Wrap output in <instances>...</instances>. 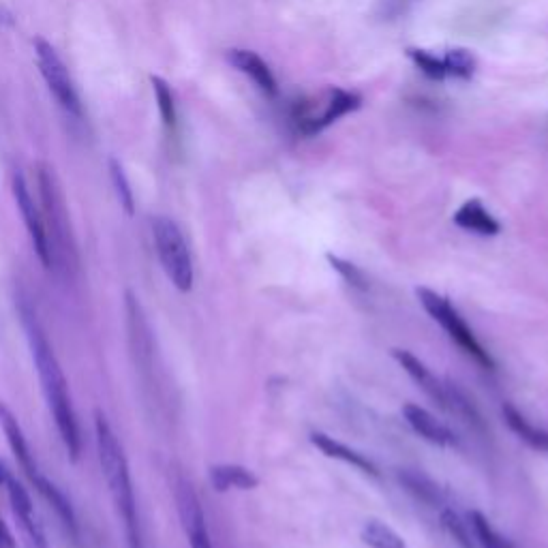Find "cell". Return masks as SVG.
I'll return each instance as SVG.
<instances>
[{
  "instance_id": "cell-1",
  "label": "cell",
  "mask_w": 548,
  "mask_h": 548,
  "mask_svg": "<svg viewBox=\"0 0 548 548\" xmlns=\"http://www.w3.org/2000/svg\"><path fill=\"white\" fill-rule=\"evenodd\" d=\"M22 317H24V326H26L30 354H33V360H35L41 390L45 394V401H48L50 414L54 416L56 429H58L60 439H63V444L71 456V461H78L82 454V437H80L78 418H75V411L71 405L65 373H63V369H60V362L54 354V349H52L48 337H45V332L35 319V315L24 309Z\"/></svg>"
},
{
  "instance_id": "cell-2",
  "label": "cell",
  "mask_w": 548,
  "mask_h": 548,
  "mask_svg": "<svg viewBox=\"0 0 548 548\" xmlns=\"http://www.w3.org/2000/svg\"><path fill=\"white\" fill-rule=\"evenodd\" d=\"M95 435H97V452L103 478L108 482L110 497L116 506V512L123 519L129 548H144L140 534V519H137V504L133 493V482L129 474V463L112 424L105 418L103 411L95 414Z\"/></svg>"
},
{
  "instance_id": "cell-3",
  "label": "cell",
  "mask_w": 548,
  "mask_h": 548,
  "mask_svg": "<svg viewBox=\"0 0 548 548\" xmlns=\"http://www.w3.org/2000/svg\"><path fill=\"white\" fill-rule=\"evenodd\" d=\"M35 172L41 200V219L52 253V270L73 274L78 270V247H75V236L63 185H60L58 174L50 163L39 161Z\"/></svg>"
},
{
  "instance_id": "cell-4",
  "label": "cell",
  "mask_w": 548,
  "mask_h": 548,
  "mask_svg": "<svg viewBox=\"0 0 548 548\" xmlns=\"http://www.w3.org/2000/svg\"><path fill=\"white\" fill-rule=\"evenodd\" d=\"M152 238H155V249L159 262L167 274V279L178 292L187 294L193 289V260L187 247V240L182 236L180 227L170 217L152 219Z\"/></svg>"
},
{
  "instance_id": "cell-5",
  "label": "cell",
  "mask_w": 548,
  "mask_h": 548,
  "mask_svg": "<svg viewBox=\"0 0 548 548\" xmlns=\"http://www.w3.org/2000/svg\"><path fill=\"white\" fill-rule=\"evenodd\" d=\"M416 294H418V300L424 307V311L429 313L435 322L446 330L448 337L456 345H459L469 358H474L484 369H495V362H493L491 354L480 345L476 334L471 332V328L467 326L461 313L452 307V302L446 296L433 292V289H429V287H418Z\"/></svg>"
},
{
  "instance_id": "cell-6",
  "label": "cell",
  "mask_w": 548,
  "mask_h": 548,
  "mask_svg": "<svg viewBox=\"0 0 548 548\" xmlns=\"http://www.w3.org/2000/svg\"><path fill=\"white\" fill-rule=\"evenodd\" d=\"M35 54H37V65H39L43 80H45V84H48V90L54 95L60 108H63L73 118H82L84 110H82L78 88H75L65 60L58 56L54 45L50 41H45L43 37H37L35 39Z\"/></svg>"
},
{
  "instance_id": "cell-7",
  "label": "cell",
  "mask_w": 548,
  "mask_h": 548,
  "mask_svg": "<svg viewBox=\"0 0 548 548\" xmlns=\"http://www.w3.org/2000/svg\"><path fill=\"white\" fill-rule=\"evenodd\" d=\"M11 189H13L15 204H18V210L22 212L26 232L30 236V242H33V249L39 257V262L43 264L45 270H52V253H50V245H48V236H45L41 208L35 204V197H33V193H30L28 182L20 170L13 172Z\"/></svg>"
},
{
  "instance_id": "cell-8",
  "label": "cell",
  "mask_w": 548,
  "mask_h": 548,
  "mask_svg": "<svg viewBox=\"0 0 548 548\" xmlns=\"http://www.w3.org/2000/svg\"><path fill=\"white\" fill-rule=\"evenodd\" d=\"M176 501H178L180 521H182V525H185L191 548H212L208 527H206V516L200 506V499H197L193 486L187 480L178 482Z\"/></svg>"
},
{
  "instance_id": "cell-9",
  "label": "cell",
  "mask_w": 548,
  "mask_h": 548,
  "mask_svg": "<svg viewBox=\"0 0 548 548\" xmlns=\"http://www.w3.org/2000/svg\"><path fill=\"white\" fill-rule=\"evenodd\" d=\"M5 489H7V495H9V501H11L15 519L20 521V527L24 531V536H26L28 548H50L48 540H45L43 527L37 521V514H35V508H33V499H30V495L26 493L24 486L18 480H15L13 476H9Z\"/></svg>"
},
{
  "instance_id": "cell-10",
  "label": "cell",
  "mask_w": 548,
  "mask_h": 548,
  "mask_svg": "<svg viewBox=\"0 0 548 548\" xmlns=\"http://www.w3.org/2000/svg\"><path fill=\"white\" fill-rule=\"evenodd\" d=\"M360 97L354 93H347V90L341 88H330L324 95V101L317 103L319 105V114L313 116L311 123L302 129V135H315L322 133L326 127L349 112H356L360 108Z\"/></svg>"
},
{
  "instance_id": "cell-11",
  "label": "cell",
  "mask_w": 548,
  "mask_h": 548,
  "mask_svg": "<svg viewBox=\"0 0 548 548\" xmlns=\"http://www.w3.org/2000/svg\"><path fill=\"white\" fill-rule=\"evenodd\" d=\"M403 418L407 424L414 429L422 439L429 441V444L441 446V448H454L456 446V435L448 429L444 422H439L431 411H426L420 405L407 403L403 405Z\"/></svg>"
},
{
  "instance_id": "cell-12",
  "label": "cell",
  "mask_w": 548,
  "mask_h": 548,
  "mask_svg": "<svg viewBox=\"0 0 548 548\" xmlns=\"http://www.w3.org/2000/svg\"><path fill=\"white\" fill-rule=\"evenodd\" d=\"M227 63H230L234 69H238L240 73H245L247 78L257 88H260L266 97H270V99L277 97V93H279L277 80H274V75L262 56H257L251 50L234 48V50H227Z\"/></svg>"
},
{
  "instance_id": "cell-13",
  "label": "cell",
  "mask_w": 548,
  "mask_h": 548,
  "mask_svg": "<svg viewBox=\"0 0 548 548\" xmlns=\"http://www.w3.org/2000/svg\"><path fill=\"white\" fill-rule=\"evenodd\" d=\"M0 426H3V431L7 435V444H9L11 452L15 454V459H18V463L22 465L24 474L30 478V482H35L41 476L39 465L35 461V454L28 446L18 418H15V414L5 403H0Z\"/></svg>"
},
{
  "instance_id": "cell-14",
  "label": "cell",
  "mask_w": 548,
  "mask_h": 548,
  "mask_svg": "<svg viewBox=\"0 0 548 548\" xmlns=\"http://www.w3.org/2000/svg\"><path fill=\"white\" fill-rule=\"evenodd\" d=\"M392 356L405 369V373L422 388L426 397L435 401L441 409H446V384L437 379V375H433L420 358L407 352V349H392Z\"/></svg>"
},
{
  "instance_id": "cell-15",
  "label": "cell",
  "mask_w": 548,
  "mask_h": 548,
  "mask_svg": "<svg viewBox=\"0 0 548 548\" xmlns=\"http://www.w3.org/2000/svg\"><path fill=\"white\" fill-rule=\"evenodd\" d=\"M454 223L465 232H474L478 236H497L501 232L499 221L484 208L480 200L465 202L454 215Z\"/></svg>"
},
{
  "instance_id": "cell-16",
  "label": "cell",
  "mask_w": 548,
  "mask_h": 548,
  "mask_svg": "<svg viewBox=\"0 0 548 548\" xmlns=\"http://www.w3.org/2000/svg\"><path fill=\"white\" fill-rule=\"evenodd\" d=\"M311 444L317 448V450H322L328 459H337V461H343L347 465H352L360 471H364V474H371V476H379V471L377 467L373 465V461H369L367 456L360 454L358 450L354 448H349L345 444H341V441H337L334 437L326 435V433H313L311 435Z\"/></svg>"
},
{
  "instance_id": "cell-17",
  "label": "cell",
  "mask_w": 548,
  "mask_h": 548,
  "mask_svg": "<svg viewBox=\"0 0 548 548\" xmlns=\"http://www.w3.org/2000/svg\"><path fill=\"white\" fill-rule=\"evenodd\" d=\"M35 489L39 491V495L48 501V506L56 512L58 516V521L63 523V527L67 529V534L73 538V540H78L80 536V531H78V519H75V512H73V506H71V501L65 497V493L58 489V486L48 480L45 476H39L35 482Z\"/></svg>"
},
{
  "instance_id": "cell-18",
  "label": "cell",
  "mask_w": 548,
  "mask_h": 548,
  "mask_svg": "<svg viewBox=\"0 0 548 548\" xmlns=\"http://www.w3.org/2000/svg\"><path fill=\"white\" fill-rule=\"evenodd\" d=\"M210 484L212 489L219 493L227 491H253L260 484V478H257L251 469L242 467V465H215L210 467Z\"/></svg>"
},
{
  "instance_id": "cell-19",
  "label": "cell",
  "mask_w": 548,
  "mask_h": 548,
  "mask_svg": "<svg viewBox=\"0 0 548 548\" xmlns=\"http://www.w3.org/2000/svg\"><path fill=\"white\" fill-rule=\"evenodd\" d=\"M501 414H504L508 429L519 437L523 444H527L529 448H534L538 452H548V433L531 424L512 403H506L504 407H501Z\"/></svg>"
},
{
  "instance_id": "cell-20",
  "label": "cell",
  "mask_w": 548,
  "mask_h": 548,
  "mask_svg": "<svg viewBox=\"0 0 548 548\" xmlns=\"http://www.w3.org/2000/svg\"><path fill=\"white\" fill-rule=\"evenodd\" d=\"M399 482L416 499L424 501V504H429V506L439 504V499H441L439 486L429 476L420 474V471H416V469H401L399 471Z\"/></svg>"
},
{
  "instance_id": "cell-21",
  "label": "cell",
  "mask_w": 548,
  "mask_h": 548,
  "mask_svg": "<svg viewBox=\"0 0 548 548\" xmlns=\"http://www.w3.org/2000/svg\"><path fill=\"white\" fill-rule=\"evenodd\" d=\"M150 84H152V90H155V99L159 105L163 125L167 131L174 133L178 127V112H176V99L172 93V86L163 78H159V75H150Z\"/></svg>"
},
{
  "instance_id": "cell-22",
  "label": "cell",
  "mask_w": 548,
  "mask_h": 548,
  "mask_svg": "<svg viewBox=\"0 0 548 548\" xmlns=\"http://www.w3.org/2000/svg\"><path fill=\"white\" fill-rule=\"evenodd\" d=\"M362 542L369 548H405V540L382 521H367L362 527Z\"/></svg>"
},
{
  "instance_id": "cell-23",
  "label": "cell",
  "mask_w": 548,
  "mask_h": 548,
  "mask_svg": "<svg viewBox=\"0 0 548 548\" xmlns=\"http://www.w3.org/2000/svg\"><path fill=\"white\" fill-rule=\"evenodd\" d=\"M469 523H471V529H474L478 542L482 544V548H514L512 542L501 536L482 512H478V510L469 512Z\"/></svg>"
},
{
  "instance_id": "cell-24",
  "label": "cell",
  "mask_w": 548,
  "mask_h": 548,
  "mask_svg": "<svg viewBox=\"0 0 548 548\" xmlns=\"http://www.w3.org/2000/svg\"><path fill=\"white\" fill-rule=\"evenodd\" d=\"M110 178H112V185H114V191L118 195L120 206L125 208V212L129 217H133V212H135L133 189H131V182H129V176L125 172L123 163H120L116 157H110Z\"/></svg>"
},
{
  "instance_id": "cell-25",
  "label": "cell",
  "mask_w": 548,
  "mask_h": 548,
  "mask_svg": "<svg viewBox=\"0 0 548 548\" xmlns=\"http://www.w3.org/2000/svg\"><path fill=\"white\" fill-rule=\"evenodd\" d=\"M444 65H446L448 75H452V78L469 80L476 71V58L471 56L467 50H450L444 56Z\"/></svg>"
},
{
  "instance_id": "cell-26",
  "label": "cell",
  "mask_w": 548,
  "mask_h": 548,
  "mask_svg": "<svg viewBox=\"0 0 548 548\" xmlns=\"http://www.w3.org/2000/svg\"><path fill=\"white\" fill-rule=\"evenodd\" d=\"M409 56L411 60H414V63L418 65V69L424 73V75H429V78L433 80H444L448 78V71H446V65H444V58H437L429 52H424V50H409Z\"/></svg>"
},
{
  "instance_id": "cell-27",
  "label": "cell",
  "mask_w": 548,
  "mask_h": 548,
  "mask_svg": "<svg viewBox=\"0 0 548 548\" xmlns=\"http://www.w3.org/2000/svg\"><path fill=\"white\" fill-rule=\"evenodd\" d=\"M441 525L446 527L448 534L454 538V542L459 544L461 548H476L474 542H471L467 525L459 519V514H456L454 510H444V512H441Z\"/></svg>"
},
{
  "instance_id": "cell-28",
  "label": "cell",
  "mask_w": 548,
  "mask_h": 548,
  "mask_svg": "<svg viewBox=\"0 0 548 548\" xmlns=\"http://www.w3.org/2000/svg\"><path fill=\"white\" fill-rule=\"evenodd\" d=\"M328 262H330V266H332L334 270H337V272L341 274V277H343L349 285L356 287V289H360V292H367L369 283H367V279H364V272H362L358 266H354L352 262L341 260V257H337V255H328Z\"/></svg>"
},
{
  "instance_id": "cell-29",
  "label": "cell",
  "mask_w": 548,
  "mask_h": 548,
  "mask_svg": "<svg viewBox=\"0 0 548 548\" xmlns=\"http://www.w3.org/2000/svg\"><path fill=\"white\" fill-rule=\"evenodd\" d=\"M0 548H15L13 534L9 531V527L5 525L3 516H0Z\"/></svg>"
},
{
  "instance_id": "cell-30",
  "label": "cell",
  "mask_w": 548,
  "mask_h": 548,
  "mask_svg": "<svg viewBox=\"0 0 548 548\" xmlns=\"http://www.w3.org/2000/svg\"><path fill=\"white\" fill-rule=\"evenodd\" d=\"M11 476V471L3 465V463H0V486H5L7 484V478Z\"/></svg>"
}]
</instances>
